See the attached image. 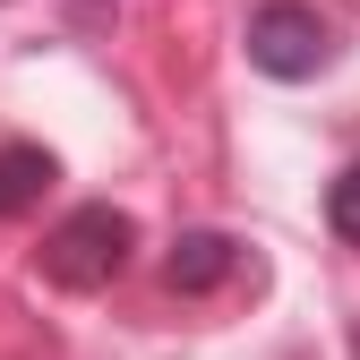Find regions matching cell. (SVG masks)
<instances>
[{
  "mask_svg": "<svg viewBox=\"0 0 360 360\" xmlns=\"http://www.w3.org/2000/svg\"><path fill=\"white\" fill-rule=\"evenodd\" d=\"M129 249H138V223L120 206H77V214H60L52 232H43L34 266H43V283H60V292H103V283H120Z\"/></svg>",
  "mask_w": 360,
  "mask_h": 360,
  "instance_id": "cell-1",
  "label": "cell"
},
{
  "mask_svg": "<svg viewBox=\"0 0 360 360\" xmlns=\"http://www.w3.org/2000/svg\"><path fill=\"white\" fill-rule=\"evenodd\" d=\"M249 60L266 77L300 86V77L335 69V26L309 9V0H257V9H249Z\"/></svg>",
  "mask_w": 360,
  "mask_h": 360,
  "instance_id": "cell-2",
  "label": "cell"
},
{
  "mask_svg": "<svg viewBox=\"0 0 360 360\" xmlns=\"http://www.w3.org/2000/svg\"><path fill=\"white\" fill-rule=\"evenodd\" d=\"M52 180H60V163L43 146H0V223L34 214L43 198H52Z\"/></svg>",
  "mask_w": 360,
  "mask_h": 360,
  "instance_id": "cell-4",
  "label": "cell"
},
{
  "mask_svg": "<svg viewBox=\"0 0 360 360\" xmlns=\"http://www.w3.org/2000/svg\"><path fill=\"white\" fill-rule=\"evenodd\" d=\"M352 352H360V335H352Z\"/></svg>",
  "mask_w": 360,
  "mask_h": 360,
  "instance_id": "cell-6",
  "label": "cell"
},
{
  "mask_svg": "<svg viewBox=\"0 0 360 360\" xmlns=\"http://www.w3.org/2000/svg\"><path fill=\"white\" fill-rule=\"evenodd\" d=\"M232 266H240L232 232H180L172 257H163V283L172 292H214V283H232Z\"/></svg>",
  "mask_w": 360,
  "mask_h": 360,
  "instance_id": "cell-3",
  "label": "cell"
},
{
  "mask_svg": "<svg viewBox=\"0 0 360 360\" xmlns=\"http://www.w3.org/2000/svg\"><path fill=\"white\" fill-rule=\"evenodd\" d=\"M326 223H335V232L360 249V163H352V172L335 180V189H326Z\"/></svg>",
  "mask_w": 360,
  "mask_h": 360,
  "instance_id": "cell-5",
  "label": "cell"
}]
</instances>
